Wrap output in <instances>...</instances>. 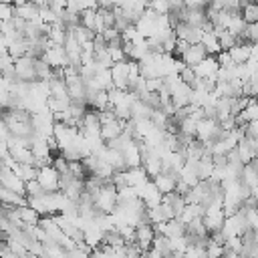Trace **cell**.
<instances>
[{
	"label": "cell",
	"instance_id": "4",
	"mask_svg": "<svg viewBox=\"0 0 258 258\" xmlns=\"http://www.w3.org/2000/svg\"><path fill=\"white\" fill-rule=\"evenodd\" d=\"M155 240V228L151 224H139L135 226V246L145 254L151 250V244Z\"/></svg>",
	"mask_w": 258,
	"mask_h": 258
},
{
	"label": "cell",
	"instance_id": "8",
	"mask_svg": "<svg viewBox=\"0 0 258 258\" xmlns=\"http://www.w3.org/2000/svg\"><path fill=\"white\" fill-rule=\"evenodd\" d=\"M42 60L54 71V69H64L69 67V60H67V54H64V48L62 46H50L44 50L42 54Z\"/></svg>",
	"mask_w": 258,
	"mask_h": 258
},
{
	"label": "cell",
	"instance_id": "2",
	"mask_svg": "<svg viewBox=\"0 0 258 258\" xmlns=\"http://www.w3.org/2000/svg\"><path fill=\"white\" fill-rule=\"evenodd\" d=\"M58 179H60V175L56 173V169H54L52 165H46V167H40V169H38L36 181H38V185H40L46 194H56V191H60Z\"/></svg>",
	"mask_w": 258,
	"mask_h": 258
},
{
	"label": "cell",
	"instance_id": "23",
	"mask_svg": "<svg viewBox=\"0 0 258 258\" xmlns=\"http://www.w3.org/2000/svg\"><path fill=\"white\" fill-rule=\"evenodd\" d=\"M244 185H248L250 189H256L258 187V173L252 169V165H244V169H242V173H240V177H238Z\"/></svg>",
	"mask_w": 258,
	"mask_h": 258
},
{
	"label": "cell",
	"instance_id": "17",
	"mask_svg": "<svg viewBox=\"0 0 258 258\" xmlns=\"http://www.w3.org/2000/svg\"><path fill=\"white\" fill-rule=\"evenodd\" d=\"M200 44L204 46V50L208 52V56H216V54L222 52V50H220V42H218V38H216L214 32H204Z\"/></svg>",
	"mask_w": 258,
	"mask_h": 258
},
{
	"label": "cell",
	"instance_id": "18",
	"mask_svg": "<svg viewBox=\"0 0 258 258\" xmlns=\"http://www.w3.org/2000/svg\"><path fill=\"white\" fill-rule=\"evenodd\" d=\"M123 159H125L127 169H131V167H141V153H139L137 143H133L131 147H127V149L123 151Z\"/></svg>",
	"mask_w": 258,
	"mask_h": 258
},
{
	"label": "cell",
	"instance_id": "3",
	"mask_svg": "<svg viewBox=\"0 0 258 258\" xmlns=\"http://www.w3.org/2000/svg\"><path fill=\"white\" fill-rule=\"evenodd\" d=\"M224 220H226V216H224V210L222 208H210V210H206L204 216H202V222L206 226L208 236L210 234H216V232H222Z\"/></svg>",
	"mask_w": 258,
	"mask_h": 258
},
{
	"label": "cell",
	"instance_id": "22",
	"mask_svg": "<svg viewBox=\"0 0 258 258\" xmlns=\"http://www.w3.org/2000/svg\"><path fill=\"white\" fill-rule=\"evenodd\" d=\"M151 250H155V252H159L163 258H167L173 250H171V242H169V238H165V236H155V240H153V244H151Z\"/></svg>",
	"mask_w": 258,
	"mask_h": 258
},
{
	"label": "cell",
	"instance_id": "30",
	"mask_svg": "<svg viewBox=\"0 0 258 258\" xmlns=\"http://www.w3.org/2000/svg\"><path fill=\"white\" fill-rule=\"evenodd\" d=\"M91 258H109V254L99 246V248H95V250L91 252Z\"/></svg>",
	"mask_w": 258,
	"mask_h": 258
},
{
	"label": "cell",
	"instance_id": "10",
	"mask_svg": "<svg viewBox=\"0 0 258 258\" xmlns=\"http://www.w3.org/2000/svg\"><path fill=\"white\" fill-rule=\"evenodd\" d=\"M161 204L171 212L173 218H179L181 212H183V208L187 206V204H185V198H183L181 194H177V191H171V194L163 196V198H161Z\"/></svg>",
	"mask_w": 258,
	"mask_h": 258
},
{
	"label": "cell",
	"instance_id": "24",
	"mask_svg": "<svg viewBox=\"0 0 258 258\" xmlns=\"http://www.w3.org/2000/svg\"><path fill=\"white\" fill-rule=\"evenodd\" d=\"M244 26H246V22H244V18H242V14H234L226 30H228L230 34H234V36L238 38V36H240V34L244 32Z\"/></svg>",
	"mask_w": 258,
	"mask_h": 258
},
{
	"label": "cell",
	"instance_id": "27",
	"mask_svg": "<svg viewBox=\"0 0 258 258\" xmlns=\"http://www.w3.org/2000/svg\"><path fill=\"white\" fill-rule=\"evenodd\" d=\"M185 258H206V248H202V246H187L185 248Z\"/></svg>",
	"mask_w": 258,
	"mask_h": 258
},
{
	"label": "cell",
	"instance_id": "21",
	"mask_svg": "<svg viewBox=\"0 0 258 258\" xmlns=\"http://www.w3.org/2000/svg\"><path fill=\"white\" fill-rule=\"evenodd\" d=\"M151 113H153V111H151L143 101L133 99V103H131V119H149Z\"/></svg>",
	"mask_w": 258,
	"mask_h": 258
},
{
	"label": "cell",
	"instance_id": "28",
	"mask_svg": "<svg viewBox=\"0 0 258 258\" xmlns=\"http://www.w3.org/2000/svg\"><path fill=\"white\" fill-rule=\"evenodd\" d=\"M101 36H103L105 44H109V42H113V40L121 38V32H119V30H115V28H105V30L101 32Z\"/></svg>",
	"mask_w": 258,
	"mask_h": 258
},
{
	"label": "cell",
	"instance_id": "15",
	"mask_svg": "<svg viewBox=\"0 0 258 258\" xmlns=\"http://www.w3.org/2000/svg\"><path fill=\"white\" fill-rule=\"evenodd\" d=\"M228 52H230V58L234 64H246L250 60V54H252V44H236Z\"/></svg>",
	"mask_w": 258,
	"mask_h": 258
},
{
	"label": "cell",
	"instance_id": "31",
	"mask_svg": "<svg viewBox=\"0 0 258 258\" xmlns=\"http://www.w3.org/2000/svg\"><path fill=\"white\" fill-rule=\"evenodd\" d=\"M0 52H8V42H6V36L0 32Z\"/></svg>",
	"mask_w": 258,
	"mask_h": 258
},
{
	"label": "cell",
	"instance_id": "12",
	"mask_svg": "<svg viewBox=\"0 0 258 258\" xmlns=\"http://www.w3.org/2000/svg\"><path fill=\"white\" fill-rule=\"evenodd\" d=\"M218 129V121L216 119H202L198 121V129H196V139L202 141V143H208L214 135V131Z\"/></svg>",
	"mask_w": 258,
	"mask_h": 258
},
{
	"label": "cell",
	"instance_id": "6",
	"mask_svg": "<svg viewBox=\"0 0 258 258\" xmlns=\"http://www.w3.org/2000/svg\"><path fill=\"white\" fill-rule=\"evenodd\" d=\"M173 34H175L177 40H185L187 44H200V40L204 36V30L196 28V26H189L185 22H179L177 26H173Z\"/></svg>",
	"mask_w": 258,
	"mask_h": 258
},
{
	"label": "cell",
	"instance_id": "9",
	"mask_svg": "<svg viewBox=\"0 0 258 258\" xmlns=\"http://www.w3.org/2000/svg\"><path fill=\"white\" fill-rule=\"evenodd\" d=\"M191 69H194V73H196L198 79H212V77L218 75L220 64H218L216 56H206L198 67H191Z\"/></svg>",
	"mask_w": 258,
	"mask_h": 258
},
{
	"label": "cell",
	"instance_id": "26",
	"mask_svg": "<svg viewBox=\"0 0 258 258\" xmlns=\"http://www.w3.org/2000/svg\"><path fill=\"white\" fill-rule=\"evenodd\" d=\"M196 129H198V123L194 121V119H183V121H179V131L177 133H181V135H185V137H191V139H196Z\"/></svg>",
	"mask_w": 258,
	"mask_h": 258
},
{
	"label": "cell",
	"instance_id": "14",
	"mask_svg": "<svg viewBox=\"0 0 258 258\" xmlns=\"http://www.w3.org/2000/svg\"><path fill=\"white\" fill-rule=\"evenodd\" d=\"M125 181H127V187L137 189V187H141L143 183H147L151 179L145 175L143 167H131V169H125Z\"/></svg>",
	"mask_w": 258,
	"mask_h": 258
},
{
	"label": "cell",
	"instance_id": "25",
	"mask_svg": "<svg viewBox=\"0 0 258 258\" xmlns=\"http://www.w3.org/2000/svg\"><path fill=\"white\" fill-rule=\"evenodd\" d=\"M179 81H181L185 87L194 89V87H196V83H198L200 79L196 77V73H194V69H191V67H183V69L179 71Z\"/></svg>",
	"mask_w": 258,
	"mask_h": 258
},
{
	"label": "cell",
	"instance_id": "11",
	"mask_svg": "<svg viewBox=\"0 0 258 258\" xmlns=\"http://www.w3.org/2000/svg\"><path fill=\"white\" fill-rule=\"evenodd\" d=\"M206 56H208V52L204 50L202 44H189V48H187L185 54L181 56V62H183L185 67H198Z\"/></svg>",
	"mask_w": 258,
	"mask_h": 258
},
{
	"label": "cell",
	"instance_id": "20",
	"mask_svg": "<svg viewBox=\"0 0 258 258\" xmlns=\"http://www.w3.org/2000/svg\"><path fill=\"white\" fill-rule=\"evenodd\" d=\"M18 210V218L24 226H38L40 222V216L30 208V206H22V208H16Z\"/></svg>",
	"mask_w": 258,
	"mask_h": 258
},
{
	"label": "cell",
	"instance_id": "1",
	"mask_svg": "<svg viewBox=\"0 0 258 258\" xmlns=\"http://www.w3.org/2000/svg\"><path fill=\"white\" fill-rule=\"evenodd\" d=\"M14 73H16V79L20 83H36V71H34V58L30 56H20L14 60Z\"/></svg>",
	"mask_w": 258,
	"mask_h": 258
},
{
	"label": "cell",
	"instance_id": "5",
	"mask_svg": "<svg viewBox=\"0 0 258 258\" xmlns=\"http://www.w3.org/2000/svg\"><path fill=\"white\" fill-rule=\"evenodd\" d=\"M177 179H179V173L177 171H167V173H159L151 179V183L155 185V189L161 194V196H167L171 191H175V185H177Z\"/></svg>",
	"mask_w": 258,
	"mask_h": 258
},
{
	"label": "cell",
	"instance_id": "13",
	"mask_svg": "<svg viewBox=\"0 0 258 258\" xmlns=\"http://www.w3.org/2000/svg\"><path fill=\"white\" fill-rule=\"evenodd\" d=\"M123 127H125V123L123 121H119V119H115V121H111V123H105V125H101V139L105 141V143H111L113 139H117L119 135H123Z\"/></svg>",
	"mask_w": 258,
	"mask_h": 258
},
{
	"label": "cell",
	"instance_id": "29",
	"mask_svg": "<svg viewBox=\"0 0 258 258\" xmlns=\"http://www.w3.org/2000/svg\"><path fill=\"white\" fill-rule=\"evenodd\" d=\"M123 252H125V258H143V252L135 244H127L123 248Z\"/></svg>",
	"mask_w": 258,
	"mask_h": 258
},
{
	"label": "cell",
	"instance_id": "16",
	"mask_svg": "<svg viewBox=\"0 0 258 258\" xmlns=\"http://www.w3.org/2000/svg\"><path fill=\"white\" fill-rule=\"evenodd\" d=\"M214 34H216V38L220 42V50H226L228 52L230 48H234L238 44V38L234 34H230L226 28H214Z\"/></svg>",
	"mask_w": 258,
	"mask_h": 258
},
{
	"label": "cell",
	"instance_id": "19",
	"mask_svg": "<svg viewBox=\"0 0 258 258\" xmlns=\"http://www.w3.org/2000/svg\"><path fill=\"white\" fill-rule=\"evenodd\" d=\"M242 6V18L246 24H258V4L256 2H240Z\"/></svg>",
	"mask_w": 258,
	"mask_h": 258
},
{
	"label": "cell",
	"instance_id": "7",
	"mask_svg": "<svg viewBox=\"0 0 258 258\" xmlns=\"http://www.w3.org/2000/svg\"><path fill=\"white\" fill-rule=\"evenodd\" d=\"M137 191V198L143 202V206L149 210V208H155V206H159L161 204V194L155 189V185L151 183V181H147V183H143L141 187H137L135 189Z\"/></svg>",
	"mask_w": 258,
	"mask_h": 258
}]
</instances>
